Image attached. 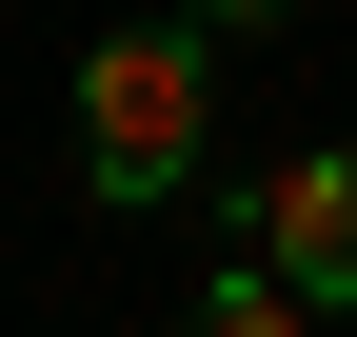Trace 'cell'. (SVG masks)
Listing matches in <instances>:
<instances>
[{"mask_svg": "<svg viewBox=\"0 0 357 337\" xmlns=\"http://www.w3.org/2000/svg\"><path fill=\"white\" fill-rule=\"evenodd\" d=\"M199 119H218L199 20H119L100 60H79V179L139 219V198H178V179H199Z\"/></svg>", "mask_w": 357, "mask_h": 337, "instance_id": "1", "label": "cell"}, {"mask_svg": "<svg viewBox=\"0 0 357 337\" xmlns=\"http://www.w3.org/2000/svg\"><path fill=\"white\" fill-rule=\"evenodd\" d=\"M258 258H298L318 298H357V159H278L258 179Z\"/></svg>", "mask_w": 357, "mask_h": 337, "instance_id": "2", "label": "cell"}]
</instances>
